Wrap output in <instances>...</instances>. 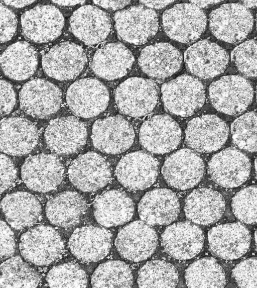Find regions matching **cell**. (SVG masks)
Segmentation results:
<instances>
[{
    "instance_id": "6da1fadb",
    "label": "cell",
    "mask_w": 257,
    "mask_h": 288,
    "mask_svg": "<svg viewBox=\"0 0 257 288\" xmlns=\"http://www.w3.org/2000/svg\"><path fill=\"white\" fill-rule=\"evenodd\" d=\"M161 92L165 109L178 116L193 115L205 102L203 84L198 78L187 74L181 75L163 84Z\"/></svg>"
},
{
    "instance_id": "7a4b0ae2",
    "label": "cell",
    "mask_w": 257,
    "mask_h": 288,
    "mask_svg": "<svg viewBox=\"0 0 257 288\" xmlns=\"http://www.w3.org/2000/svg\"><path fill=\"white\" fill-rule=\"evenodd\" d=\"M209 97L217 111L236 115L244 112L251 103L253 89L250 83L241 76L226 75L211 83Z\"/></svg>"
},
{
    "instance_id": "3957f363",
    "label": "cell",
    "mask_w": 257,
    "mask_h": 288,
    "mask_svg": "<svg viewBox=\"0 0 257 288\" xmlns=\"http://www.w3.org/2000/svg\"><path fill=\"white\" fill-rule=\"evenodd\" d=\"M19 249L25 259L38 266H47L59 259L64 251L59 233L46 225L33 227L21 237Z\"/></svg>"
},
{
    "instance_id": "277c9868",
    "label": "cell",
    "mask_w": 257,
    "mask_h": 288,
    "mask_svg": "<svg viewBox=\"0 0 257 288\" xmlns=\"http://www.w3.org/2000/svg\"><path fill=\"white\" fill-rule=\"evenodd\" d=\"M253 18L248 9L238 3L222 5L209 16V28L218 39L228 43H237L251 31Z\"/></svg>"
},
{
    "instance_id": "5b68a950",
    "label": "cell",
    "mask_w": 257,
    "mask_h": 288,
    "mask_svg": "<svg viewBox=\"0 0 257 288\" xmlns=\"http://www.w3.org/2000/svg\"><path fill=\"white\" fill-rule=\"evenodd\" d=\"M159 88L151 79L132 77L121 82L115 91V100L119 111L133 117L150 114L158 102Z\"/></svg>"
},
{
    "instance_id": "8992f818",
    "label": "cell",
    "mask_w": 257,
    "mask_h": 288,
    "mask_svg": "<svg viewBox=\"0 0 257 288\" xmlns=\"http://www.w3.org/2000/svg\"><path fill=\"white\" fill-rule=\"evenodd\" d=\"M207 19L201 8L192 4L181 3L166 10L162 25L172 40L183 43H192L205 30Z\"/></svg>"
},
{
    "instance_id": "52a82bcc",
    "label": "cell",
    "mask_w": 257,
    "mask_h": 288,
    "mask_svg": "<svg viewBox=\"0 0 257 288\" xmlns=\"http://www.w3.org/2000/svg\"><path fill=\"white\" fill-rule=\"evenodd\" d=\"M118 37L133 44L146 43L157 33L158 20L156 13L143 5L119 11L114 16Z\"/></svg>"
},
{
    "instance_id": "ba28073f",
    "label": "cell",
    "mask_w": 257,
    "mask_h": 288,
    "mask_svg": "<svg viewBox=\"0 0 257 288\" xmlns=\"http://www.w3.org/2000/svg\"><path fill=\"white\" fill-rule=\"evenodd\" d=\"M66 100L74 115L89 118L105 111L109 95L102 82L95 78L87 77L75 81L69 87Z\"/></svg>"
},
{
    "instance_id": "9c48e42d",
    "label": "cell",
    "mask_w": 257,
    "mask_h": 288,
    "mask_svg": "<svg viewBox=\"0 0 257 288\" xmlns=\"http://www.w3.org/2000/svg\"><path fill=\"white\" fill-rule=\"evenodd\" d=\"M87 62L84 49L72 42H64L52 47L42 59L45 73L54 79H73L83 71Z\"/></svg>"
},
{
    "instance_id": "30bf717a",
    "label": "cell",
    "mask_w": 257,
    "mask_h": 288,
    "mask_svg": "<svg viewBox=\"0 0 257 288\" xmlns=\"http://www.w3.org/2000/svg\"><path fill=\"white\" fill-rule=\"evenodd\" d=\"M22 110L29 115L46 118L60 109L62 94L60 88L46 79L36 78L27 82L19 93Z\"/></svg>"
},
{
    "instance_id": "8fae6325",
    "label": "cell",
    "mask_w": 257,
    "mask_h": 288,
    "mask_svg": "<svg viewBox=\"0 0 257 288\" xmlns=\"http://www.w3.org/2000/svg\"><path fill=\"white\" fill-rule=\"evenodd\" d=\"M64 167L56 156L41 153L28 157L22 165L21 176L30 189L47 193L55 189L62 182Z\"/></svg>"
},
{
    "instance_id": "7c38bea8",
    "label": "cell",
    "mask_w": 257,
    "mask_h": 288,
    "mask_svg": "<svg viewBox=\"0 0 257 288\" xmlns=\"http://www.w3.org/2000/svg\"><path fill=\"white\" fill-rule=\"evenodd\" d=\"M65 20L60 10L50 5H39L25 12L21 17L23 35L29 40L44 43L57 38Z\"/></svg>"
},
{
    "instance_id": "4fadbf2b",
    "label": "cell",
    "mask_w": 257,
    "mask_h": 288,
    "mask_svg": "<svg viewBox=\"0 0 257 288\" xmlns=\"http://www.w3.org/2000/svg\"><path fill=\"white\" fill-rule=\"evenodd\" d=\"M187 70L202 79H211L222 73L226 69L229 56L215 43L203 40L190 46L184 55Z\"/></svg>"
},
{
    "instance_id": "5bb4252c",
    "label": "cell",
    "mask_w": 257,
    "mask_h": 288,
    "mask_svg": "<svg viewBox=\"0 0 257 288\" xmlns=\"http://www.w3.org/2000/svg\"><path fill=\"white\" fill-rule=\"evenodd\" d=\"M204 172L202 158L194 151L182 149L170 155L165 160L162 173L171 186L185 190L193 187L201 180Z\"/></svg>"
},
{
    "instance_id": "9a60e30c",
    "label": "cell",
    "mask_w": 257,
    "mask_h": 288,
    "mask_svg": "<svg viewBox=\"0 0 257 288\" xmlns=\"http://www.w3.org/2000/svg\"><path fill=\"white\" fill-rule=\"evenodd\" d=\"M134 138L132 126L121 116L98 119L92 126L93 144L103 153L116 154L124 152L131 146Z\"/></svg>"
},
{
    "instance_id": "2e32d148",
    "label": "cell",
    "mask_w": 257,
    "mask_h": 288,
    "mask_svg": "<svg viewBox=\"0 0 257 288\" xmlns=\"http://www.w3.org/2000/svg\"><path fill=\"white\" fill-rule=\"evenodd\" d=\"M108 162L100 155L88 152L80 155L70 164L68 177L77 189L94 192L104 187L111 179Z\"/></svg>"
},
{
    "instance_id": "e0dca14e",
    "label": "cell",
    "mask_w": 257,
    "mask_h": 288,
    "mask_svg": "<svg viewBox=\"0 0 257 288\" xmlns=\"http://www.w3.org/2000/svg\"><path fill=\"white\" fill-rule=\"evenodd\" d=\"M158 244L155 231L144 222L136 221L118 232L115 245L119 255L127 260L139 262L149 258Z\"/></svg>"
},
{
    "instance_id": "ac0fdd59",
    "label": "cell",
    "mask_w": 257,
    "mask_h": 288,
    "mask_svg": "<svg viewBox=\"0 0 257 288\" xmlns=\"http://www.w3.org/2000/svg\"><path fill=\"white\" fill-rule=\"evenodd\" d=\"M251 164L248 158L239 150L228 148L214 154L208 163L210 177L220 186L234 188L249 177Z\"/></svg>"
},
{
    "instance_id": "d6986e66",
    "label": "cell",
    "mask_w": 257,
    "mask_h": 288,
    "mask_svg": "<svg viewBox=\"0 0 257 288\" xmlns=\"http://www.w3.org/2000/svg\"><path fill=\"white\" fill-rule=\"evenodd\" d=\"M159 171L158 160L150 154L136 151L125 155L118 163L115 174L118 181L132 190H144L156 181Z\"/></svg>"
},
{
    "instance_id": "ffe728a7",
    "label": "cell",
    "mask_w": 257,
    "mask_h": 288,
    "mask_svg": "<svg viewBox=\"0 0 257 288\" xmlns=\"http://www.w3.org/2000/svg\"><path fill=\"white\" fill-rule=\"evenodd\" d=\"M44 136L51 151L67 155L78 152L85 145L87 130L85 124L76 117H63L49 123Z\"/></svg>"
},
{
    "instance_id": "44dd1931",
    "label": "cell",
    "mask_w": 257,
    "mask_h": 288,
    "mask_svg": "<svg viewBox=\"0 0 257 288\" xmlns=\"http://www.w3.org/2000/svg\"><path fill=\"white\" fill-rule=\"evenodd\" d=\"M228 128L214 115H205L193 119L185 130V142L192 149L210 153L221 148L228 135Z\"/></svg>"
},
{
    "instance_id": "7402d4cb",
    "label": "cell",
    "mask_w": 257,
    "mask_h": 288,
    "mask_svg": "<svg viewBox=\"0 0 257 288\" xmlns=\"http://www.w3.org/2000/svg\"><path fill=\"white\" fill-rule=\"evenodd\" d=\"M208 240L213 254L223 259L234 260L248 251L251 236L241 223H231L212 228L208 233Z\"/></svg>"
},
{
    "instance_id": "603a6c76",
    "label": "cell",
    "mask_w": 257,
    "mask_h": 288,
    "mask_svg": "<svg viewBox=\"0 0 257 288\" xmlns=\"http://www.w3.org/2000/svg\"><path fill=\"white\" fill-rule=\"evenodd\" d=\"M204 236L202 230L188 221L175 223L166 228L161 235L165 252L178 260L191 259L202 249Z\"/></svg>"
},
{
    "instance_id": "cb8c5ba5",
    "label": "cell",
    "mask_w": 257,
    "mask_h": 288,
    "mask_svg": "<svg viewBox=\"0 0 257 288\" xmlns=\"http://www.w3.org/2000/svg\"><path fill=\"white\" fill-rule=\"evenodd\" d=\"M181 131L178 123L169 116L156 115L142 125L139 140L148 151L156 154L168 153L179 145Z\"/></svg>"
},
{
    "instance_id": "d4e9b609",
    "label": "cell",
    "mask_w": 257,
    "mask_h": 288,
    "mask_svg": "<svg viewBox=\"0 0 257 288\" xmlns=\"http://www.w3.org/2000/svg\"><path fill=\"white\" fill-rule=\"evenodd\" d=\"M69 24L73 34L88 45L104 41L109 34L111 25L108 14L92 5H84L75 10Z\"/></svg>"
},
{
    "instance_id": "484cf974",
    "label": "cell",
    "mask_w": 257,
    "mask_h": 288,
    "mask_svg": "<svg viewBox=\"0 0 257 288\" xmlns=\"http://www.w3.org/2000/svg\"><path fill=\"white\" fill-rule=\"evenodd\" d=\"M112 234L93 226L77 228L71 235L69 247L72 254L84 262H95L106 257L111 247Z\"/></svg>"
},
{
    "instance_id": "4316f807",
    "label": "cell",
    "mask_w": 257,
    "mask_h": 288,
    "mask_svg": "<svg viewBox=\"0 0 257 288\" xmlns=\"http://www.w3.org/2000/svg\"><path fill=\"white\" fill-rule=\"evenodd\" d=\"M0 137L2 152L12 156H22L36 147L39 134L29 120L15 117L2 120Z\"/></svg>"
},
{
    "instance_id": "83f0119b",
    "label": "cell",
    "mask_w": 257,
    "mask_h": 288,
    "mask_svg": "<svg viewBox=\"0 0 257 288\" xmlns=\"http://www.w3.org/2000/svg\"><path fill=\"white\" fill-rule=\"evenodd\" d=\"M180 210L177 196L166 188H156L148 191L138 205L141 220L152 226L171 223L177 218Z\"/></svg>"
},
{
    "instance_id": "f1b7e54d",
    "label": "cell",
    "mask_w": 257,
    "mask_h": 288,
    "mask_svg": "<svg viewBox=\"0 0 257 288\" xmlns=\"http://www.w3.org/2000/svg\"><path fill=\"white\" fill-rule=\"evenodd\" d=\"M182 56L180 51L167 43H158L144 48L138 59L142 70L152 78L163 80L180 68Z\"/></svg>"
},
{
    "instance_id": "f546056e",
    "label": "cell",
    "mask_w": 257,
    "mask_h": 288,
    "mask_svg": "<svg viewBox=\"0 0 257 288\" xmlns=\"http://www.w3.org/2000/svg\"><path fill=\"white\" fill-rule=\"evenodd\" d=\"M131 51L119 42L108 43L96 51L91 63L98 77L113 80L126 75L134 62Z\"/></svg>"
},
{
    "instance_id": "4dcf8cb0",
    "label": "cell",
    "mask_w": 257,
    "mask_h": 288,
    "mask_svg": "<svg viewBox=\"0 0 257 288\" xmlns=\"http://www.w3.org/2000/svg\"><path fill=\"white\" fill-rule=\"evenodd\" d=\"M225 209L223 197L211 188L194 190L186 198L184 212L188 219L202 225H209L218 221Z\"/></svg>"
},
{
    "instance_id": "1f68e13d",
    "label": "cell",
    "mask_w": 257,
    "mask_h": 288,
    "mask_svg": "<svg viewBox=\"0 0 257 288\" xmlns=\"http://www.w3.org/2000/svg\"><path fill=\"white\" fill-rule=\"evenodd\" d=\"M134 212V203L124 192L112 189L99 195L93 204V214L101 226L111 227L128 222Z\"/></svg>"
},
{
    "instance_id": "d6a6232c",
    "label": "cell",
    "mask_w": 257,
    "mask_h": 288,
    "mask_svg": "<svg viewBox=\"0 0 257 288\" xmlns=\"http://www.w3.org/2000/svg\"><path fill=\"white\" fill-rule=\"evenodd\" d=\"M1 208L7 222L17 230L32 226L40 220L42 215L39 200L24 191L6 196L1 202Z\"/></svg>"
},
{
    "instance_id": "836d02e7",
    "label": "cell",
    "mask_w": 257,
    "mask_h": 288,
    "mask_svg": "<svg viewBox=\"0 0 257 288\" xmlns=\"http://www.w3.org/2000/svg\"><path fill=\"white\" fill-rule=\"evenodd\" d=\"M1 66L4 74L15 80H26L35 72L38 57L36 49L26 41L10 45L1 54Z\"/></svg>"
},
{
    "instance_id": "e575fe53",
    "label": "cell",
    "mask_w": 257,
    "mask_h": 288,
    "mask_svg": "<svg viewBox=\"0 0 257 288\" xmlns=\"http://www.w3.org/2000/svg\"><path fill=\"white\" fill-rule=\"evenodd\" d=\"M86 209V201L81 195L67 191L55 195L47 202L46 214L51 224L69 228L79 223Z\"/></svg>"
},
{
    "instance_id": "d590c367",
    "label": "cell",
    "mask_w": 257,
    "mask_h": 288,
    "mask_svg": "<svg viewBox=\"0 0 257 288\" xmlns=\"http://www.w3.org/2000/svg\"><path fill=\"white\" fill-rule=\"evenodd\" d=\"M189 287H224L226 285L224 271L212 257L201 258L191 264L185 273Z\"/></svg>"
},
{
    "instance_id": "8d00e7d4",
    "label": "cell",
    "mask_w": 257,
    "mask_h": 288,
    "mask_svg": "<svg viewBox=\"0 0 257 288\" xmlns=\"http://www.w3.org/2000/svg\"><path fill=\"white\" fill-rule=\"evenodd\" d=\"M0 287H36L41 282L38 272L20 257H11L1 265Z\"/></svg>"
},
{
    "instance_id": "74e56055",
    "label": "cell",
    "mask_w": 257,
    "mask_h": 288,
    "mask_svg": "<svg viewBox=\"0 0 257 288\" xmlns=\"http://www.w3.org/2000/svg\"><path fill=\"white\" fill-rule=\"evenodd\" d=\"M178 281L176 267L159 260L147 262L140 268L137 279L140 287H175Z\"/></svg>"
},
{
    "instance_id": "f35d334b",
    "label": "cell",
    "mask_w": 257,
    "mask_h": 288,
    "mask_svg": "<svg viewBox=\"0 0 257 288\" xmlns=\"http://www.w3.org/2000/svg\"><path fill=\"white\" fill-rule=\"evenodd\" d=\"M93 287H131L133 276L128 266L119 260H110L100 264L91 279Z\"/></svg>"
},
{
    "instance_id": "ab89813d",
    "label": "cell",
    "mask_w": 257,
    "mask_h": 288,
    "mask_svg": "<svg viewBox=\"0 0 257 288\" xmlns=\"http://www.w3.org/2000/svg\"><path fill=\"white\" fill-rule=\"evenodd\" d=\"M232 141L238 148L257 151V112L245 113L236 119L230 127Z\"/></svg>"
},
{
    "instance_id": "60d3db41",
    "label": "cell",
    "mask_w": 257,
    "mask_h": 288,
    "mask_svg": "<svg viewBox=\"0 0 257 288\" xmlns=\"http://www.w3.org/2000/svg\"><path fill=\"white\" fill-rule=\"evenodd\" d=\"M46 279L51 287H86L87 284L85 272L79 265L73 263L54 266Z\"/></svg>"
},
{
    "instance_id": "b9f144b4",
    "label": "cell",
    "mask_w": 257,
    "mask_h": 288,
    "mask_svg": "<svg viewBox=\"0 0 257 288\" xmlns=\"http://www.w3.org/2000/svg\"><path fill=\"white\" fill-rule=\"evenodd\" d=\"M231 206L233 214L241 222L257 224V185L238 191L232 199Z\"/></svg>"
},
{
    "instance_id": "7bdbcfd3",
    "label": "cell",
    "mask_w": 257,
    "mask_h": 288,
    "mask_svg": "<svg viewBox=\"0 0 257 288\" xmlns=\"http://www.w3.org/2000/svg\"><path fill=\"white\" fill-rule=\"evenodd\" d=\"M231 60L242 75L257 78V40H247L237 46L231 53Z\"/></svg>"
},
{
    "instance_id": "ee69618b",
    "label": "cell",
    "mask_w": 257,
    "mask_h": 288,
    "mask_svg": "<svg viewBox=\"0 0 257 288\" xmlns=\"http://www.w3.org/2000/svg\"><path fill=\"white\" fill-rule=\"evenodd\" d=\"M232 277L240 287H257V257L247 258L237 264Z\"/></svg>"
},
{
    "instance_id": "f6af8a7d",
    "label": "cell",
    "mask_w": 257,
    "mask_h": 288,
    "mask_svg": "<svg viewBox=\"0 0 257 288\" xmlns=\"http://www.w3.org/2000/svg\"><path fill=\"white\" fill-rule=\"evenodd\" d=\"M1 43L10 41L15 35L17 27V19L15 14L8 8L1 3Z\"/></svg>"
},
{
    "instance_id": "bcb514c9",
    "label": "cell",
    "mask_w": 257,
    "mask_h": 288,
    "mask_svg": "<svg viewBox=\"0 0 257 288\" xmlns=\"http://www.w3.org/2000/svg\"><path fill=\"white\" fill-rule=\"evenodd\" d=\"M17 178V170L12 161L4 154H1V194L10 188Z\"/></svg>"
},
{
    "instance_id": "7dc6e473",
    "label": "cell",
    "mask_w": 257,
    "mask_h": 288,
    "mask_svg": "<svg viewBox=\"0 0 257 288\" xmlns=\"http://www.w3.org/2000/svg\"><path fill=\"white\" fill-rule=\"evenodd\" d=\"M16 249L14 233L7 223L1 221V260L13 255Z\"/></svg>"
},
{
    "instance_id": "c3c4849f",
    "label": "cell",
    "mask_w": 257,
    "mask_h": 288,
    "mask_svg": "<svg viewBox=\"0 0 257 288\" xmlns=\"http://www.w3.org/2000/svg\"><path fill=\"white\" fill-rule=\"evenodd\" d=\"M16 103V93L12 84L4 79L1 80V115L10 114Z\"/></svg>"
},
{
    "instance_id": "681fc988",
    "label": "cell",
    "mask_w": 257,
    "mask_h": 288,
    "mask_svg": "<svg viewBox=\"0 0 257 288\" xmlns=\"http://www.w3.org/2000/svg\"><path fill=\"white\" fill-rule=\"evenodd\" d=\"M94 4L106 9L117 10L128 5L131 1H93Z\"/></svg>"
},
{
    "instance_id": "f907efd6",
    "label": "cell",
    "mask_w": 257,
    "mask_h": 288,
    "mask_svg": "<svg viewBox=\"0 0 257 288\" xmlns=\"http://www.w3.org/2000/svg\"><path fill=\"white\" fill-rule=\"evenodd\" d=\"M141 4L149 8L161 9L174 2V1H140Z\"/></svg>"
},
{
    "instance_id": "816d5d0a",
    "label": "cell",
    "mask_w": 257,
    "mask_h": 288,
    "mask_svg": "<svg viewBox=\"0 0 257 288\" xmlns=\"http://www.w3.org/2000/svg\"><path fill=\"white\" fill-rule=\"evenodd\" d=\"M6 5L17 8H21L30 5L35 1H3Z\"/></svg>"
},
{
    "instance_id": "f5cc1de1",
    "label": "cell",
    "mask_w": 257,
    "mask_h": 288,
    "mask_svg": "<svg viewBox=\"0 0 257 288\" xmlns=\"http://www.w3.org/2000/svg\"><path fill=\"white\" fill-rule=\"evenodd\" d=\"M220 1H190V3L199 8H206L210 5H214L220 2Z\"/></svg>"
},
{
    "instance_id": "db71d44e",
    "label": "cell",
    "mask_w": 257,
    "mask_h": 288,
    "mask_svg": "<svg viewBox=\"0 0 257 288\" xmlns=\"http://www.w3.org/2000/svg\"><path fill=\"white\" fill-rule=\"evenodd\" d=\"M52 2L60 6H73L79 4H83L85 1H52Z\"/></svg>"
},
{
    "instance_id": "11a10c76",
    "label": "cell",
    "mask_w": 257,
    "mask_h": 288,
    "mask_svg": "<svg viewBox=\"0 0 257 288\" xmlns=\"http://www.w3.org/2000/svg\"><path fill=\"white\" fill-rule=\"evenodd\" d=\"M242 2L247 8H257V1H243Z\"/></svg>"
},
{
    "instance_id": "9f6ffc18",
    "label": "cell",
    "mask_w": 257,
    "mask_h": 288,
    "mask_svg": "<svg viewBox=\"0 0 257 288\" xmlns=\"http://www.w3.org/2000/svg\"><path fill=\"white\" fill-rule=\"evenodd\" d=\"M254 169H255V173L257 178V158L255 159L254 161Z\"/></svg>"
},
{
    "instance_id": "6f0895ef",
    "label": "cell",
    "mask_w": 257,
    "mask_h": 288,
    "mask_svg": "<svg viewBox=\"0 0 257 288\" xmlns=\"http://www.w3.org/2000/svg\"><path fill=\"white\" fill-rule=\"evenodd\" d=\"M254 240H255V245L257 250V229L254 233Z\"/></svg>"
},
{
    "instance_id": "680465c9",
    "label": "cell",
    "mask_w": 257,
    "mask_h": 288,
    "mask_svg": "<svg viewBox=\"0 0 257 288\" xmlns=\"http://www.w3.org/2000/svg\"><path fill=\"white\" fill-rule=\"evenodd\" d=\"M256 30H257V14L256 15Z\"/></svg>"
},
{
    "instance_id": "91938a15",
    "label": "cell",
    "mask_w": 257,
    "mask_h": 288,
    "mask_svg": "<svg viewBox=\"0 0 257 288\" xmlns=\"http://www.w3.org/2000/svg\"><path fill=\"white\" fill-rule=\"evenodd\" d=\"M256 102H257V86L256 87Z\"/></svg>"
}]
</instances>
